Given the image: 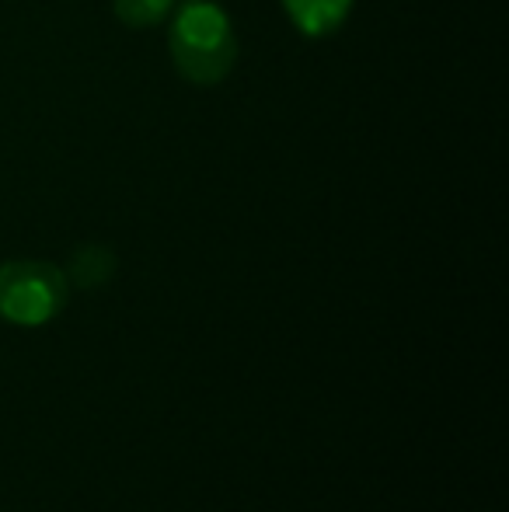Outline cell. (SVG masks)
I'll return each mask as SVG.
<instances>
[{"instance_id":"5","label":"cell","mask_w":509,"mask_h":512,"mask_svg":"<svg viewBox=\"0 0 509 512\" xmlns=\"http://www.w3.org/2000/svg\"><path fill=\"white\" fill-rule=\"evenodd\" d=\"M171 4L175 0H116V14L129 28H147L157 25L171 11Z\"/></svg>"},{"instance_id":"4","label":"cell","mask_w":509,"mask_h":512,"mask_svg":"<svg viewBox=\"0 0 509 512\" xmlns=\"http://www.w3.org/2000/svg\"><path fill=\"white\" fill-rule=\"evenodd\" d=\"M112 272H116V255L105 244H84L70 258V279L77 286H84V290L105 286L112 279Z\"/></svg>"},{"instance_id":"3","label":"cell","mask_w":509,"mask_h":512,"mask_svg":"<svg viewBox=\"0 0 509 512\" xmlns=\"http://www.w3.org/2000/svg\"><path fill=\"white\" fill-rule=\"evenodd\" d=\"M283 7L304 35H332L346 21L353 0H283Z\"/></svg>"},{"instance_id":"2","label":"cell","mask_w":509,"mask_h":512,"mask_svg":"<svg viewBox=\"0 0 509 512\" xmlns=\"http://www.w3.org/2000/svg\"><path fill=\"white\" fill-rule=\"evenodd\" d=\"M67 307V276L49 262L0 265V321L18 328H42Z\"/></svg>"},{"instance_id":"1","label":"cell","mask_w":509,"mask_h":512,"mask_svg":"<svg viewBox=\"0 0 509 512\" xmlns=\"http://www.w3.org/2000/svg\"><path fill=\"white\" fill-rule=\"evenodd\" d=\"M168 46L178 74L199 88L220 84L238 60V39H234L231 18L210 0H185L178 7Z\"/></svg>"}]
</instances>
